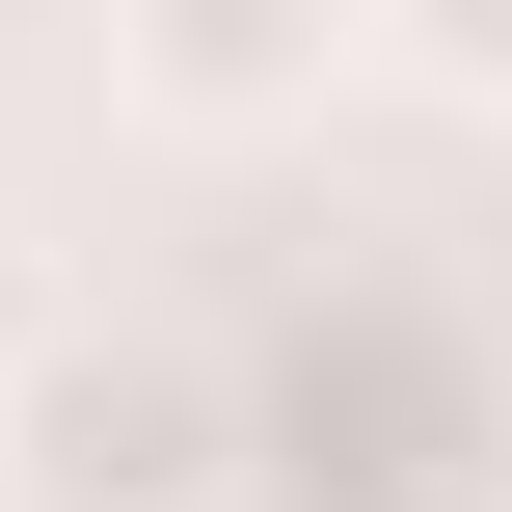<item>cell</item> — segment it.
<instances>
[{
	"label": "cell",
	"mask_w": 512,
	"mask_h": 512,
	"mask_svg": "<svg viewBox=\"0 0 512 512\" xmlns=\"http://www.w3.org/2000/svg\"><path fill=\"white\" fill-rule=\"evenodd\" d=\"M351 54H378V0H108V81H135L162 135H216V162L297 135Z\"/></svg>",
	"instance_id": "obj_2"
},
{
	"label": "cell",
	"mask_w": 512,
	"mask_h": 512,
	"mask_svg": "<svg viewBox=\"0 0 512 512\" xmlns=\"http://www.w3.org/2000/svg\"><path fill=\"white\" fill-rule=\"evenodd\" d=\"M216 459H243V432H216L189 351H54L27 432H0V486H27V512H216Z\"/></svg>",
	"instance_id": "obj_1"
},
{
	"label": "cell",
	"mask_w": 512,
	"mask_h": 512,
	"mask_svg": "<svg viewBox=\"0 0 512 512\" xmlns=\"http://www.w3.org/2000/svg\"><path fill=\"white\" fill-rule=\"evenodd\" d=\"M378 54H405L432 108H512V0H378Z\"/></svg>",
	"instance_id": "obj_3"
}]
</instances>
